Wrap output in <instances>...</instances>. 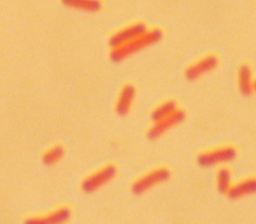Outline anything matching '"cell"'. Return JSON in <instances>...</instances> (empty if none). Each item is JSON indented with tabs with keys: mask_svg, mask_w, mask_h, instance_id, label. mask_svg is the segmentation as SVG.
I'll use <instances>...</instances> for the list:
<instances>
[{
	"mask_svg": "<svg viewBox=\"0 0 256 224\" xmlns=\"http://www.w3.org/2000/svg\"><path fill=\"white\" fill-rule=\"evenodd\" d=\"M143 33H145V27L142 24H137L134 25L132 27H129L121 32H119L118 34H116L112 39H111V44L114 47H120L126 43H128L129 41L137 38L138 36L142 35Z\"/></svg>",
	"mask_w": 256,
	"mask_h": 224,
	"instance_id": "obj_3",
	"label": "cell"
},
{
	"mask_svg": "<svg viewBox=\"0 0 256 224\" xmlns=\"http://www.w3.org/2000/svg\"><path fill=\"white\" fill-rule=\"evenodd\" d=\"M63 2L70 7L83 10H97L100 7L98 0H63Z\"/></svg>",
	"mask_w": 256,
	"mask_h": 224,
	"instance_id": "obj_6",
	"label": "cell"
},
{
	"mask_svg": "<svg viewBox=\"0 0 256 224\" xmlns=\"http://www.w3.org/2000/svg\"><path fill=\"white\" fill-rule=\"evenodd\" d=\"M235 157V150L230 147L205 153L199 157V162L202 165L217 164L225 161H230Z\"/></svg>",
	"mask_w": 256,
	"mask_h": 224,
	"instance_id": "obj_2",
	"label": "cell"
},
{
	"mask_svg": "<svg viewBox=\"0 0 256 224\" xmlns=\"http://www.w3.org/2000/svg\"><path fill=\"white\" fill-rule=\"evenodd\" d=\"M230 174L227 170H221L218 174V186L222 191L230 189Z\"/></svg>",
	"mask_w": 256,
	"mask_h": 224,
	"instance_id": "obj_8",
	"label": "cell"
},
{
	"mask_svg": "<svg viewBox=\"0 0 256 224\" xmlns=\"http://www.w3.org/2000/svg\"><path fill=\"white\" fill-rule=\"evenodd\" d=\"M253 87H254V88H256V82L253 84Z\"/></svg>",
	"mask_w": 256,
	"mask_h": 224,
	"instance_id": "obj_9",
	"label": "cell"
},
{
	"mask_svg": "<svg viewBox=\"0 0 256 224\" xmlns=\"http://www.w3.org/2000/svg\"><path fill=\"white\" fill-rule=\"evenodd\" d=\"M239 86L244 93H250L253 87L249 67L242 66L239 71Z\"/></svg>",
	"mask_w": 256,
	"mask_h": 224,
	"instance_id": "obj_7",
	"label": "cell"
},
{
	"mask_svg": "<svg viewBox=\"0 0 256 224\" xmlns=\"http://www.w3.org/2000/svg\"><path fill=\"white\" fill-rule=\"evenodd\" d=\"M161 37V33L159 31H151L148 33H143L142 35L138 36L137 38L129 41L128 43L118 47L115 52L113 53V57L115 59L123 58L124 56H127L145 46H148L157 40H159Z\"/></svg>",
	"mask_w": 256,
	"mask_h": 224,
	"instance_id": "obj_1",
	"label": "cell"
},
{
	"mask_svg": "<svg viewBox=\"0 0 256 224\" xmlns=\"http://www.w3.org/2000/svg\"><path fill=\"white\" fill-rule=\"evenodd\" d=\"M217 65V59L210 55L206 56L194 65H192L186 72V75L189 79H195L199 77L202 74H205L206 72L212 70Z\"/></svg>",
	"mask_w": 256,
	"mask_h": 224,
	"instance_id": "obj_4",
	"label": "cell"
},
{
	"mask_svg": "<svg viewBox=\"0 0 256 224\" xmlns=\"http://www.w3.org/2000/svg\"><path fill=\"white\" fill-rule=\"evenodd\" d=\"M256 192V180L249 179L242 183L237 184L236 186L229 189V196L231 198H236L239 196H243L249 193Z\"/></svg>",
	"mask_w": 256,
	"mask_h": 224,
	"instance_id": "obj_5",
	"label": "cell"
}]
</instances>
